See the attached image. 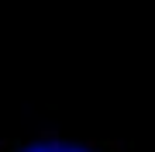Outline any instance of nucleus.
Instances as JSON below:
<instances>
[{
	"label": "nucleus",
	"instance_id": "nucleus-1",
	"mask_svg": "<svg viewBox=\"0 0 155 152\" xmlns=\"http://www.w3.org/2000/svg\"><path fill=\"white\" fill-rule=\"evenodd\" d=\"M28 152H86V149H79V145H35V149H28Z\"/></svg>",
	"mask_w": 155,
	"mask_h": 152
}]
</instances>
